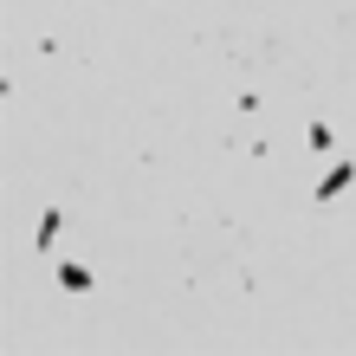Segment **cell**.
I'll return each mask as SVG.
<instances>
[{
	"label": "cell",
	"instance_id": "obj_1",
	"mask_svg": "<svg viewBox=\"0 0 356 356\" xmlns=\"http://www.w3.org/2000/svg\"><path fill=\"white\" fill-rule=\"evenodd\" d=\"M350 181H356V162H337V169H330V175L318 181V207H330V201H337Z\"/></svg>",
	"mask_w": 356,
	"mask_h": 356
},
{
	"label": "cell",
	"instance_id": "obj_2",
	"mask_svg": "<svg viewBox=\"0 0 356 356\" xmlns=\"http://www.w3.org/2000/svg\"><path fill=\"white\" fill-rule=\"evenodd\" d=\"M65 234V214H58V207H46V220H39V234H33V246L39 253H52V240Z\"/></svg>",
	"mask_w": 356,
	"mask_h": 356
},
{
	"label": "cell",
	"instance_id": "obj_3",
	"mask_svg": "<svg viewBox=\"0 0 356 356\" xmlns=\"http://www.w3.org/2000/svg\"><path fill=\"white\" fill-rule=\"evenodd\" d=\"M58 285L65 291H91L97 279H91V266H58Z\"/></svg>",
	"mask_w": 356,
	"mask_h": 356
}]
</instances>
